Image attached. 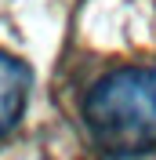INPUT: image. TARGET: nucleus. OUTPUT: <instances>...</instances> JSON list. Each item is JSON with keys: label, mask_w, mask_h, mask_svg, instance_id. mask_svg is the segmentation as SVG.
Wrapping results in <instances>:
<instances>
[{"label": "nucleus", "mask_w": 156, "mask_h": 160, "mask_svg": "<svg viewBox=\"0 0 156 160\" xmlns=\"http://www.w3.org/2000/svg\"><path fill=\"white\" fill-rule=\"evenodd\" d=\"M84 124L98 149L138 157L156 149V66H124L91 84Z\"/></svg>", "instance_id": "nucleus-1"}, {"label": "nucleus", "mask_w": 156, "mask_h": 160, "mask_svg": "<svg viewBox=\"0 0 156 160\" xmlns=\"http://www.w3.org/2000/svg\"><path fill=\"white\" fill-rule=\"evenodd\" d=\"M29 88H33L29 66L7 51H0V135H7L18 124L22 109L29 102Z\"/></svg>", "instance_id": "nucleus-2"}]
</instances>
